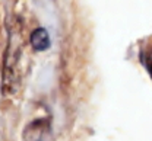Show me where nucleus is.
Returning <instances> with one entry per match:
<instances>
[{"instance_id":"obj_1","label":"nucleus","mask_w":152,"mask_h":141,"mask_svg":"<svg viewBox=\"0 0 152 141\" xmlns=\"http://www.w3.org/2000/svg\"><path fill=\"white\" fill-rule=\"evenodd\" d=\"M31 41H32V45L37 48V50H45L47 47H48V44H50V41H48V34L44 31V29H37L34 34H32V37H31Z\"/></svg>"}]
</instances>
